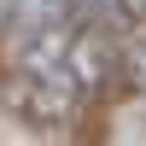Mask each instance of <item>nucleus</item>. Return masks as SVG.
Segmentation results:
<instances>
[{
	"label": "nucleus",
	"instance_id": "f257e3e1",
	"mask_svg": "<svg viewBox=\"0 0 146 146\" xmlns=\"http://www.w3.org/2000/svg\"><path fill=\"white\" fill-rule=\"evenodd\" d=\"M117 41H123V35H111L100 18H76V23H70L64 64H70V76H76L82 100L111 94V82H117Z\"/></svg>",
	"mask_w": 146,
	"mask_h": 146
},
{
	"label": "nucleus",
	"instance_id": "7ed1b4c3",
	"mask_svg": "<svg viewBox=\"0 0 146 146\" xmlns=\"http://www.w3.org/2000/svg\"><path fill=\"white\" fill-rule=\"evenodd\" d=\"M117 82H123L129 94H140V100H146V23H140V29H129L123 41H117Z\"/></svg>",
	"mask_w": 146,
	"mask_h": 146
},
{
	"label": "nucleus",
	"instance_id": "f03ea898",
	"mask_svg": "<svg viewBox=\"0 0 146 146\" xmlns=\"http://www.w3.org/2000/svg\"><path fill=\"white\" fill-rule=\"evenodd\" d=\"M82 18L76 0H12V35H41V29H70Z\"/></svg>",
	"mask_w": 146,
	"mask_h": 146
}]
</instances>
